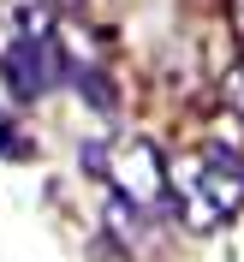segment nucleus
Returning a JSON list of instances; mask_svg holds the SVG:
<instances>
[{"instance_id": "nucleus-1", "label": "nucleus", "mask_w": 244, "mask_h": 262, "mask_svg": "<svg viewBox=\"0 0 244 262\" xmlns=\"http://www.w3.org/2000/svg\"><path fill=\"white\" fill-rule=\"evenodd\" d=\"M167 196L179 203V221L191 232H214L227 227L244 203V155L227 143H203L185 149L179 161L167 167Z\"/></svg>"}, {"instance_id": "nucleus-2", "label": "nucleus", "mask_w": 244, "mask_h": 262, "mask_svg": "<svg viewBox=\"0 0 244 262\" xmlns=\"http://www.w3.org/2000/svg\"><path fill=\"white\" fill-rule=\"evenodd\" d=\"M0 78L18 101H36L72 78V54H65V42L54 36V24L42 12H18L12 36L0 48Z\"/></svg>"}, {"instance_id": "nucleus-3", "label": "nucleus", "mask_w": 244, "mask_h": 262, "mask_svg": "<svg viewBox=\"0 0 244 262\" xmlns=\"http://www.w3.org/2000/svg\"><path fill=\"white\" fill-rule=\"evenodd\" d=\"M83 167L101 173V179L114 185V196L125 203V209H137V214H155L161 196H167V167H161V155H155L143 137L90 143V149H83Z\"/></svg>"}, {"instance_id": "nucleus-4", "label": "nucleus", "mask_w": 244, "mask_h": 262, "mask_svg": "<svg viewBox=\"0 0 244 262\" xmlns=\"http://www.w3.org/2000/svg\"><path fill=\"white\" fill-rule=\"evenodd\" d=\"M6 149H12V114L0 107V155H6Z\"/></svg>"}]
</instances>
